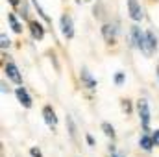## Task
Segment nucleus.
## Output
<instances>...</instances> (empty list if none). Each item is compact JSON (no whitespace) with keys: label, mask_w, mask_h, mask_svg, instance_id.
Segmentation results:
<instances>
[{"label":"nucleus","mask_w":159,"mask_h":157,"mask_svg":"<svg viewBox=\"0 0 159 157\" xmlns=\"http://www.w3.org/2000/svg\"><path fill=\"white\" fill-rule=\"evenodd\" d=\"M137 111H139V118H141V126H143V129L144 131H150V105H148V102L143 98V100H139L137 102Z\"/></svg>","instance_id":"f257e3e1"},{"label":"nucleus","mask_w":159,"mask_h":157,"mask_svg":"<svg viewBox=\"0 0 159 157\" xmlns=\"http://www.w3.org/2000/svg\"><path fill=\"white\" fill-rule=\"evenodd\" d=\"M156 48H157V39H156V35H154L152 32H146L143 43L139 44V50H141L144 56H148V57H150V56L156 52Z\"/></svg>","instance_id":"f03ea898"},{"label":"nucleus","mask_w":159,"mask_h":157,"mask_svg":"<svg viewBox=\"0 0 159 157\" xmlns=\"http://www.w3.org/2000/svg\"><path fill=\"white\" fill-rule=\"evenodd\" d=\"M61 32L67 39H72L74 37V24H72V17L69 13L61 15Z\"/></svg>","instance_id":"7ed1b4c3"},{"label":"nucleus","mask_w":159,"mask_h":157,"mask_svg":"<svg viewBox=\"0 0 159 157\" xmlns=\"http://www.w3.org/2000/svg\"><path fill=\"white\" fill-rule=\"evenodd\" d=\"M4 72H6V76L11 79L13 83H17V85H20L22 83V76H20V72H19V69H17V65L15 63H6L4 65Z\"/></svg>","instance_id":"20e7f679"},{"label":"nucleus","mask_w":159,"mask_h":157,"mask_svg":"<svg viewBox=\"0 0 159 157\" xmlns=\"http://www.w3.org/2000/svg\"><path fill=\"white\" fill-rule=\"evenodd\" d=\"M43 118H44V124H46L50 129H56V126H57V117H56V111L52 109V105H44V107H43Z\"/></svg>","instance_id":"39448f33"},{"label":"nucleus","mask_w":159,"mask_h":157,"mask_svg":"<svg viewBox=\"0 0 159 157\" xmlns=\"http://www.w3.org/2000/svg\"><path fill=\"white\" fill-rule=\"evenodd\" d=\"M128 11H129V17L133 20H143V7L139 4V0H128Z\"/></svg>","instance_id":"423d86ee"},{"label":"nucleus","mask_w":159,"mask_h":157,"mask_svg":"<svg viewBox=\"0 0 159 157\" xmlns=\"http://www.w3.org/2000/svg\"><path fill=\"white\" fill-rule=\"evenodd\" d=\"M15 96H17V100L20 102V105H24L26 109L32 107V96L28 94V91H26L24 87H17V89H15Z\"/></svg>","instance_id":"0eeeda50"},{"label":"nucleus","mask_w":159,"mask_h":157,"mask_svg":"<svg viewBox=\"0 0 159 157\" xmlns=\"http://www.w3.org/2000/svg\"><path fill=\"white\" fill-rule=\"evenodd\" d=\"M80 79H81L83 87H87L89 91H94V89H96V79L93 78V74H91L87 69H81V72H80Z\"/></svg>","instance_id":"6e6552de"},{"label":"nucleus","mask_w":159,"mask_h":157,"mask_svg":"<svg viewBox=\"0 0 159 157\" xmlns=\"http://www.w3.org/2000/svg\"><path fill=\"white\" fill-rule=\"evenodd\" d=\"M102 35H104L106 43L113 44L115 39H117V28H115V24H104L102 26Z\"/></svg>","instance_id":"1a4fd4ad"},{"label":"nucleus","mask_w":159,"mask_h":157,"mask_svg":"<svg viewBox=\"0 0 159 157\" xmlns=\"http://www.w3.org/2000/svg\"><path fill=\"white\" fill-rule=\"evenodd\" d=\"M28 26H30V34H32V37H34V39L41 41L43 37H44V28H43V24H41V22H37V20H30V22H28Z\"/></svg>","instance_id":"9d476101"},{"label":"nucleus","mask_w":159,"mask_h":157,"mask_svg":"<svg viewBox=\"0 0 159 157\" xmlns=\"http://www.w3.org/2000/svg\"><path fill=\"white\" fill-rule=\"evenodd\" d=\"M144 34H146V32H143L139 26H131V41H133V46H135V48H139V44L143 43Z\"/></svg>","instance_id":"9b49d317"},{"label":"nucleus","mask_w":159,"mask_h":157,"mask_svg":"<svg viewBox=\"0 0 159 157\" xmlns=\"http://www.w3.org/2000/svg\"><path fill=\"white\" fill-rule=\"evenodd\" d=\"M139 146H141L144 152H150V150L156 146L154 137H150V135H143V137H141V141H139Z\"/></svg>","instance_id":"f8f14e48"},{"label":"nucleus","mask_w":159,"mask_h":157,"mask_svg":"<svg viewBox=\"0 0 159 157\" xmlns=\"http://www.w3.org/2000/svg\"><path fill=\"white\" fill-rule=\"evenodd\" d=\"M7 20H9V24H11V30H13L15 34H20V32H22V26L19 24V20L15 19V15H13V13H9V15H7Z\"/></svg>","instance_id":"ddd939ff"},{"label":"nucleus","mask_w":159,"mask_h":157,"mask_svg":"<svg viewBox=\"0 0 159 157\" xmlns=\"http://www.w3.org/2000/svg\"><path fill=\"white\" fill-rule=\"evenodd\" d=\"M102 131L107 135V137H111V139H115V129H113V126L109 124V122H102Z\"/></svg>","instance_id":"4468645a"},{"label":"nucleus","mask_w":159,"mask_h":157,"mask_svg":"<svg viewBox=\"0 0 159 157\" xmlns=\"http://www.w3.org/2000/svg\"><path fill=\"white\" fill-rule=\"evenodd\" d=\"M67 124H69V133H70V137L76 141V126H74V122H72L70 117H67Z\"/></svg>","instance_id":"2eb2a0df"},{"label":"nucleus","mask_w":159,"mask_h":157,"mask_svg":"<svg viewBox=\"0 0 159 157\" xmlns=\"http://www.w3.org/2000/svg\"><path fill=\"white\" fill-rule=\"evenodd\" d=\"M32 2H34V7L37 9V13H39V15L43 17V19H44V20H46V22H50V19H48V15H46V13L43 11V7L39 6V2H37V0H32Z\"/></svg>","instance_id":"dca6fc26"},{"label":"nucleus","mask_w":159,"mask_h":157,"mask_svg":"<svg viewBox=\"0 0 159 157\" xmlns=\"http://www.w3.org/2000/svg\"><path fill=\"white\" fill-rule=\"evenodd\" d=\"M9 44H11V41L6 37V34H2V35H0V46H2V48H7Z\"/></svg>","instance_id":"f3484780"},{"label":"nucleus","mask_w":159,"mask_h":157,"mask_svg":"<svg viewBox=\"0 0 159 157\" xmlns=\"http://www.w3.org/2000/svg\"><path fill=\"white\" fill-rule=\"evenodd\" d=\"M115 83H117V85H122V83H124V72H117V76H115Z\"/></svg>","instance_id":"a211bd4d"},{"label":"nucleus","mask_w":159,"mask_h":157,"mask_svg":"<svg viewBox=\"0 0 159 157\" xmlns=\"http://www.w3.org/2000/svg\"><path fill=\"white\" fill-rule=\"evenodd\" d=\"M30 155L32 157H43V154L39 152V148H30Z\"/></svg>","instance_id":"6ab92c4d"},{"label":"nucleus","mask_w":159,"mask_h":157,"mask_svg":"<svg viewBox=\"0 0 159 157\" xmlns=\"http://www.w3.org/2000/svg\"><path fill=\"white\" fill-rule=\"evenodd\" d=\"M122 107H124V109H126V111L129 113V111H131V105H129V100H122Z\"/></svg>","instance_id":"aec40b11"},{"label":"nucleus","mask_w":159,"mask_h":157,"mask_svg":"<svg viewBox=\"0 0 159 157\" xmlns=\"http://www.w3.org/2000/svg\"><path fill=\"white\" fill-rule=\"evenodd\" d=\"M152 137H154V142H156V146H159V129H156V131H154V135H152Z\"/></svg>","instance_id":"412c9836"},{"label":"nucleus","mask_w":159,"mask_h":157,"mask_svg":"<svg viewBox=\"0 0 159 157\" xmlns=\"http://www.w3.org/2000/svg\"><path fill=\"white\" fill-rule=\"evenodd\" d=\"M85 139H87V144H89V146H94V139H93L91 135H87Z\"/></svg>","instance_id":"4be33fe9"},{"label":"nucleus","mask_w":159,"mask_h":157,"mask_svg":"<svg viewBox=\"0 0 159 157\" xmlns=\"http://www.w3.org/2000/svg\"><path fill=\"white\" fill-rule=\"evenodd\" d=\"M7 2H9L13 7H19V4H20V0H7Z\"/></svg>","instance_id":"5701e85b"},{"label":"nucleus","mask_w":159,"mask_h":157,"mask_svg":"<svg viewBox=\"0 0 159 157\" xmlns=\"http://www.w3.org/2000/svg\"><path fill=\"white\" fill-rule=\"evenodd\" d=\"M111 157H119V155H117V154H111Z\"/></svg>","instance_id":"b1692460"},{"label":"nucleus","mask_w":159,"mask_h":157,"mask_svg":"<svg viewBox=\"0 0 159 157\" xmlns=\"http://www.w3.org/2000/svg\"><path fill=\"white\" fill-rule=\"evenodd\" d=\"M157 78H159V67H157Z\"/></svg>","instance_id":"393cba45"}]
</instances>
